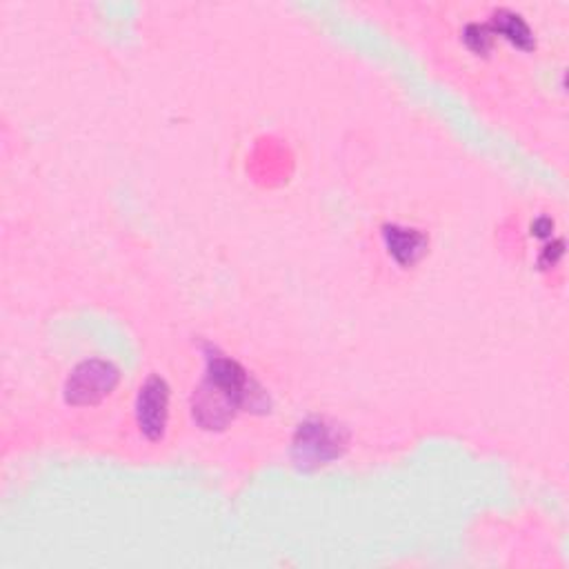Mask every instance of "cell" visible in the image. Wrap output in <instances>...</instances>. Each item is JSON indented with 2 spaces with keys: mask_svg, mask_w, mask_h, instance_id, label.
Instances as JSON below:
<instances>
[{
  "mask_svg": "<svg viewBox=\"0 0 569 569\" xmlns=\"http://www.w3.org/2000/svg\"><path fill=\"white\" fill-rule=\"evenodd\" d=\"M167 407H169V389L162 378H149L140 387L138 396V425L144 431L147 438L156 440L162 436L164 425H167Z\"/></svg>",
  "mask_w": 569,
  "mask_h": 569,
  "instance_id": "cell-3",
  "label": "cell"
},
{
  "mask_svg": "<svg viewBox=\"0 0 569 569\" xmlns=\"http://www.w3.org/2000/svg\"><path fill=\"white\" fill-rule=\"evenodd\" d=\"M116 369L102 360L82 362L67 382V398L73 405H87L100 400L116 385Z\"/></svg>",
  "mask_w": 569,
  "mask_h": 569,
  "instance_id": "cell-2",
  "label": "cell"
},
{
  "mask_svg": "<svg viewBox=\"0 0 569 569\" xmlns=\"http://www.w3.org/2000/svg\"><path fill=\"white\" fill-rule=\"evenodd\" d=\"M340 438L322 422H305L300 425L293 451L302 465H322L340 453Z\"/></svg>",
  "mask_w": 569,
  "mask_h": 569,
  "instance_id": "cell-4",
  "label": "cell"
},
{
  "mask_svg": "<svg viewBox=\"0 0 569 569\" xmlns=\"http://www.w3.org/2000/svg\"><path fill=\"white\" fill-rule=\"evenodd\" d=\"M385 240L389 247V253L402 262V264H411L413 260H418V256L425 249V236L413 231V229H405V227H387L385 231Z\"/></svg>",
  "mask_w": 569,
  "mask_h": 569,
  "instance_id": "cell-5",
  "label": "cell"
},
{
  "mask_svg": "<svg viewBox=\"0 0 569 569\" xmlns=\"http://www.w3.org/2000/svg\"><path fill=\"white\" fill-rule=\"evenodd\" d=\"M251 380L236 360L209 356V371L193 411L204 427H222L240 407L251 405Z\"/></svg>",
  "mask_w": 569,
  "mask_h": 569,
  "instance_id": "cell-1",
  "label": "cell"
}]
</instances>
